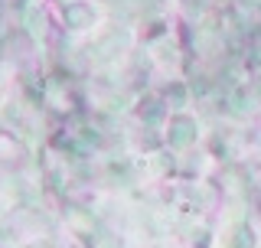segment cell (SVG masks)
<instances>
[{"label": "cell", "mask_w": 261, "mask_h": 248, "mask_svg": "<svg viewBox=\"0 0 261 248\" xmlns=\"http://www.w3.org/2000/svg\"><path fill=\"white\" fill-rule=\"evenodd\" d=\"M232 248H255V238H251V229H239V232L232 235Z\"/></svg>", "instance_id": "3957f363"}, {"label": "cell", "mask_w": 261, "mask_h": 248, "mask_svg": "<svg viewBox=\"0 0 261 248\" xmlns=\"http://www.w3.org/2000/svg\"><path fill=\"white\" fill-rule=\"evenodd\" d=\"M65 16H69V27H75V30H85L95 23V10L88 4H69Z\"/></svg>", "instance_id": "7a4b0ae2"}, {"label": "cell", "mask_w": 261, "mask_h": 248, "mask_svg": "<svg viewBox=\"0 0 261 248\" xmlns=\"http://www.w3.org/2000/svg\"><path fill=\"white\" fill-rule=\"evenodd\" d=\"M193 137H196V121L176 114V118L170 121V144H173V147H190Z\"/></svg>", "instance_id": "6da1fadb"}, {"label": "cell", "mask_w": 261, "mask_h": 248, "mask_svg": "<svg viewBox=\"0 0 261 248\" xmlns=\"http://www.w3.org/2000/svg\"><path fill=\"white\" fill-rule=\"evenodd\" d=\"M258 95H261V82H258Z\"/></svg>", "instance_id": "277c9868"}]
</instances>
